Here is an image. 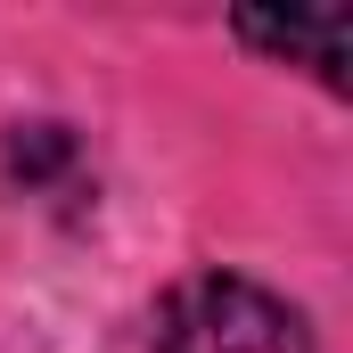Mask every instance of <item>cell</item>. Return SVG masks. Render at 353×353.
I'll return each instance as SVG.
<instances>
[{
  "instance_id": "6da1fadb",
  "label": "cell",
  "mask_w": 353,
  "mask_h": 353,
  "mask_svg": "<svg viewBox=\"0 0 353 353\" xmlns=\"http://www.w3.org/2000/svg\"><path fill=\"white\" fill-rule=\"evenodd\" d=\"M157 353H312V329L288 296L239 271H197L157 304Z\"/></svg>"
},
{
  "instance_id": "7a4b0ae2",
  "label": "cell",
  "mask_w": 353,
  "mask_h": 353,
  "mask_svg": "<svg viewBox=\"0 0 353 353\" xmlns=\"http://www.w3.org/2000/svg\"><path fill=\"white\" fill-rule=\"evenodd\" d=\"M239 33L255 50H279V58H312L329 83H337V50H345V17H239Z\"/></svg>"
},
{
  "instance_id": "3957f363",
  "label": "cell",
  "mask_w": 353,
  "mask_h": 353,
  "mask_svg": "<svg viewBox=\"0 0 353 353\" xmlns=\"http://www.w3.org/2000/svg\"><path fill=\"white\" fill-rule=\"evenodd\" d=\"M66 165H74V132H66V123H25V132L8 140V173L25 181V189H50Z\"/></svg>"
}]
</instances>
